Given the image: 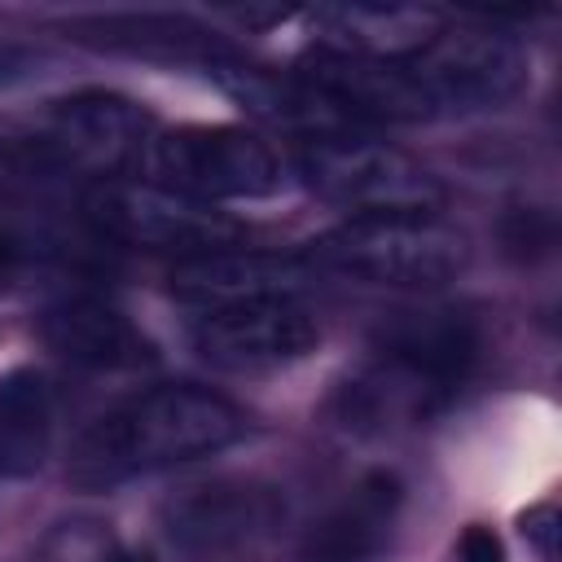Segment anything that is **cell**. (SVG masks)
I'll list each match as a JSON object with an SVG mask.
<instances>
[{
	"label": "cell",
	"mask_w": 562,
	"mask_h": 562,
	"mask_svg": "<svg viewBox=\"0 0 562 562\" xmlns=\"http://www.w3.org/2000/svg\"><path fill=\"white\" fill-rule=\"evenodd\" d=\"M18 281V250H13V241L0 233V290H9Z\"/></svg>",
	"instance_id": "obj_24"
},
{
	"label": "cell",
	"mask_w": 562,
	"mask_h": 562,
	"mask_svg": "<svg viewBox=\"0 0 562 562\" xmlns=\"http://www.w3.org/2000/svg\"><path fill=\"white\" fill-rule=\"evenodd\" d=\"M518 527H522V536H527V544L536 549L540 562H562V514H558V505H549V501L531 505L518 518Z\"/></svg>",
	"instance_id": "obj_20"
},
{
	"label": "cell",
	"mask_w": 562,
	"mask_h": 562,
	"mask_svg": "<svg viewBox=\"0 0 562 562\" xmlns=\"http://www.w3.org/2000/svg\"><path fill=\"white\" fill-rule=\"evenodd\" d=\"M378 351L422 391H448L470 373L479 356V329L448 307L395 312L378 325Z\"/></svg>",
	"instance_id": "obj_12"
},
{
	"label": "cell",
	"mask_w": 562,
	"mask_h": 562,
	"mask_svg": "<svg viewBox=\"0 0 562 562\" xmlns=\"http://www.w3.org/2000/svg\"><path fill=\"white\" fill-rule=\"evenodd\" d=\"M457 558L461 562H505V544H501V536L492 527L470 522L461 531V540H457Z\"/></svg>",
	"instance_id": "obj_22"
},
{
	"label": "cell",
	"mask_w": 562,
	"mask_h": 562,
	"mask_svg": "<svg viewBox=\"0 0 562 562\" xmlns=\"http://www.w3.org/2000/svg\"><path fill=\"white\" fill-rule=\"evenodd\" d=\"M294 171L321 202L347 211L351 220L435 215L443 202V184L417 158L360 132L307 136L294 149Z\"/></svg>",
	"instance_id": "obj_4"
},
{
	"label": "cell",
	"mask_w": 562,
	"mask_h": 562,
	"mask_svg": "<svg viewBox=\"0 0 562 562\" xmlns=\"http://www.w3.org/2000/svg\"><path fill=\"white\" fill-rule=\"evenodd\" d=\"M189 338L206 364L228 373H259L312 356L321 342V325L299 299H255L202 312Z\"/></svg>",
	"instance_id": "obj_8"
},
{
	"label": "cell",
	"mask_w": 562,
	"mask_h": 562,
	"mask_svg": "<svg viewBox=\"0 0 562 562\" xmlns=\"http://www.w3.org/2000/svg\"><path fill=\"white\" fill-rule=\"evenodd\" d=\"M404 505V483L391 470H369L325 518L303 536L299 562H378L391 544Z\"/></svg>",
	"instance_id": "obj_13"
},
{
	"label": "cell",
	"mask_w": 562,
	"mask_h": 562,
	"mask_svg": "<svg viewBox=\"0 0 562 562\" xmlns=\"http://www.w3.org/2000/svg\"><path fill=\"white\" fill-rule=\"evenodd\" d=\"M228 18L233 22H241V26H277V22H285L290 18V9H228Z\"/></svg>",
	"instance_id": "obj_23"
},
{
	"label": "cell",
	"mask_w": 562,
	"mask_h": 562,
	"mask_svg": "<svg viewBox=\"0 0 562 562\" xmlns=\"http://www.w3.org/2000/svg\"><path fill=\"white\" fill-rule=\"evenodd\" d=\"M316 48L373 61H408L439 35V13L417 4H316L303 13Z\"/></svg>",
	"instance_id": "obj_15"
},
{
	"label": "cell",
	"mask_w": 562,
	"mask_h": 562,
	"mask_svg": "<svg viewBox=\"0 0 562 562\" xmlns=\"http://www.w3.org/2000/svg\"><path fill=\"white\" fill-rule=\"evenodd\" d=\"M294 79L329 101L347 123H426L439 114L404 61L307 48L294 66Z\"/></svg>",
	"instance_id": "obj_9"
},
{
	"label": "cell",
	"mask_w": 562,
	"mask_h": 562,
	"mask_svg": "<svg viewBox=\"0 0 562 562\" xmlns=\"http://www.w3.org/2000/svg\"><path fill=\"white\" fill-rule=\"evenodd\" d=\"M61 31L75 44L97 48V53L198 61L202 70L220 57H233V48L215 40V31H206L202 22H193L184 13H88V18H70Z\"/></svg>",
	"instance_id": "obj_14"
},
{
	"label": "cell",
	"mask_w": 562,
	"mask_h": 562,
	"mask_svg": "<svg viewBox=\"0 0 562 562\" xmlns=\"http://www.w3.org/2000/svg\"><path fill=\"white\" fill-rule=\"evenodd\" d=\"M540 220V211H509L505 215V224H501V233H505V246L514 250V255H540V250H549V241H553V224H544V228H536L531 233V224Z\"/></svg>",
	"instance_id": "obj_21"
},
{
	"label": "cell",
	"mask_w": 562,
	"mask_h": 562,
	"mask_svg": "<svg viewBox=\"0 0 562 562\" xmlns=\"http://www.w3.org/2000/svg\"><path fill=\"white\" fill-rule=\"evenodd\" d=\"M154 119L123 92L83 88L31 110L0 114V162L40 176H140Z\"/></svg>",
	"instance_id": "obj_2"
},
{
	"label": "cell",
	"mask_w": 562,
	"mask_h": 562,
	"mask_svg": "<svg viewBox=\"0 0 562 562\" xmlns=\"http://www.w3.org/2000/svg\"><path fill=\"white\" fill-rule=\"evenodd\" d=\"M40 338L70 364L83 369H145L158 360L154 342L101 299H61L44 307Z\"/></svg>",
	"instance_id": "obj_16"
},
{
	"label": "cell",
	"mask_w": 562,
	"mask_h": 562,
	"mask_svg": "<svg viewBox=\"0 0 562 562\" xmlns=\"http://www.w3.org/2000/svg\"><path fill=\"white\" fill-rule=\"evenodd\" d=\"M53 452V386L22 364L0 373V479H35Z\"/></svg>",
	"instance_id": "obj_18"
},
{
	"label": "cell",
	"mask_w": 562,
	"mask_h": 562,
	"mask_svg": "<svg viewBox=\"0 0 562 562\" xmlns=\"http://www.w3.org/2000/svg\"><path fill=\"white\" fill-rule=\"evenodd\" d=\"M79 211L105 241L149 250V255L198 259L241 241V224L233 215L136 176L92 180L79 193Z\"/></svg>",
	"instance_id": "obj_5"
},
{
	"label": "cell",
	"mask_w": 562,
	"mask_h": 562,
	"mask_svg": "<svg viewBox=\"0 0 562 562\" xmlns=\"http://www.w3.org/2000/svg\"><path fill=\"white\" fill-rule=\"evenodd\" d=\"M299 259L312 272L347 277L360 285L435 290L465 272L470 241L461 228L435 215H373V220H342L307 237Z\"/></svg>",
	"instance_id": "obj_3"
},
{
	"label": "cell",
	"mask_w": 562,
	"mask_h": 562,
	"mask_svg": "<svg viewBox=\"0 0 562 562\" xmlns=\"http://www.w3.org/2000/svg\"><path fill=\"white\" fill-rule=\"evenodd\" d=\"M404 66L417 75L435 110H496L531 83L527 48L496 26L439 31Z\"/></svg>",
	"instance_id": "obj_7"
},
{
	"label": "cell",
	"mask_w": 562,
	"mask_h": 562,
	"mask_svg": "<svg viewBox=\"0 0 562 562\" xmlns=\"http://www.w3.org/2000/svg\"><path fill=\"white\" fill-rule=\"evenodd\" d=\"M136 180H154L198 202L268 198L281 189V158L250 127L184 123L171 132H154Z\"/></svg>",
	"instance_id": "obj_6"
},
{
	"label": "cell",
	"mask_w": 562,
	"mask_h": 562,
	"mask_svg": "<svg viewBox=\"0 0 562 562\" xmlns=\"http://www.w3.org/2000/svg\"><path fill=\"white\" fill-rule=\"evenodd\" d=\"M119 549V540L105 531V522H57L44 540V562H105Z\"/></svg>",
	"instance_id": "obj_19"
},
{
	"label": "cell",
	"mask_w": 562,
	"mask_h": 562,
	"mask_svg": "<svg viewBox=\"0 0 562 562\" xmlns=\"http://www.w3.org/2000/svg\"><path fill=\"white\" fill-rule=\"evenodd\" d=\"M246 417L233 400L193 382L145 386L97 413L66 457V479L83 492L119 487L136 474L211 457L241 439Z\"/></svg>",
	"instance_id": "obj_1"
},
{
	"label": "cell",
	"mask_w": 562,
	"mask_h": 562,
	"mask_svg": "<svg viewBox=\"0 0 562 562\" xmlns=\"http://www.w3.org/2000/svg\"><path fill=\"white\" fill-rule=\"evenodd\" d=\"M281 496L263 483H241V479H215V483H193L180 487L162 505V527L171 544L189 553H224V549H246L281 527Z\"/></svg>",
	"instance_id": "obj_10"
},
{
	"label": "cell",
	"mask_w": 562,
	"mask_h": 562,
	"mask_svg": "<svg viewBox=\"0 0 562 562\" xmlns=\"http://www.w3.org/2000/svg\"><path fill=\"white\" fill-rule=\"evenodd\" d=\"M206 79L233 97L246 114L272 123V127H290V132H303L307 136H329V132H356V123H347L329 101H321L307 83H299L294 75H277V70H263V66H250L241 61L237 53L233 57H220L206 66Z\"/></svg>",
	"instance_id": "obj_17"
},
{
	"label": "cell",
	"mask_w": 562,
	"mask_h": 562,
	"mask_svg": "<svg viewBox=\"0 0 562 562\" xmlns=\"http://www.w3.org/2000/svg\"><path fill=\"white\" fill-rule=\"evenodd\" d=\"M167 281H171L176 303L215 312V307H237L255 299H294L312 281V268L294 255L228 246V250H211L198 259H180Z\"/></svg>",
	"instance_id": "obj_11"
},
{
	"label": "cell",
	"mask_w": 562,
	"mask_h": 562,
	"mask_svg": "<svg viewBox=\"0 0 562 562\" xmlns=\"http://www.w3.org/2000/svg\"><path fill=\"white\" fill-rule=\"evenodd\" d=\"M105 562H149V558L145 553H132V549H114Z\"/></svg>",
	"instance_id": "obj_25"
}]
</instances>
